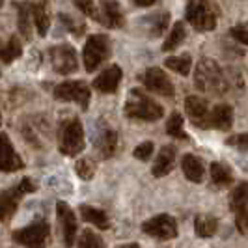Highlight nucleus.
<instances>
[{
    "label": "nucleus",
    "instance_id": "f257e3e1",
    "mask_svg": "<svg viewBox=\"0 0 248 248\" xmlns=\"http://www.w3.org/2000/svg\"><path fill=\"white\" fill-rule=\"evenodd\" d=\"M194 84L200 92L213 93V95H222L228 90V80L224 77L222 69L211 58H202L198 62L194 71Z\"/></svg>",
    "mask_w": 248,
    "mask_h": 248
},
{
    "label": "nucleus",
    "instance_id": "f03ea898",
    "mask_svg": "<svg viewBox=\"0 0 248 248\" xmlns=\"http://www.w3.org/2000/svg\"><path fill=\"white\" fill-rule=\"evenodd\" d=\"M125 116L131 120H142V122H157L161 120L164 110L159 103L151 99L149 95H146L142 90H131L129 97L125 101Z\"/></svg>",
    "mask_w": 248,
    "mask_h": 248
},
{
    "label": "nucleus",
    "instance_id": "7ed1b4c3",
    "mask_svg": "<svg viewBox=\"0 0 248 248\" xmlns=\"http://www.w3.org/2000/svg\"><path fill=\"white\" fill-rule=\"evenodd\" d=\"M86 148L84 142V127L77 118H67L63 120L58 127V149L62 155L75 157L82 153Z\"/></svg>",
    "mask_w": 248,
    "mask_h": 248
},
{
    "label": "nucleus",
    "instance_id": "20e7f679",
    "mask_svg": "<svg viewBox=\"0 0 248 248\" xmlns=\"http://www.w3.org/2000/svg\"><path fill=\"white\" fill-rule=\"evenodd\" d=\"M37 186L32 183L30 177H23L21 183L13 185L12 188H6L0 192V222L8 224L13 218V215L17 211L19 203L25 194L34 192Z\"/></svg>",
    "mask_w": 248,
    "mask_h": 248
},
{
    "label": "nucleus",
    "instance_id": "39448f33",
    "mask_svg": "<svg viewBox=\"0 0 248 248\" xmlns=\"http://www.w3.org/2000/svg\"><path fill=\"white\" fill-rule=\"evenodd\" d=\"M12 239L25 248H47L50 241V226L45 218H37L32 224L13 232Z\"/></svg>",
    "mask_w": 248,
    "mask_h": 248
},
{
    "label": "nucleus",
    "instance_id": "423d86ee",
    "mask_svg": "<svg viewBox=\"0 0 248 248\" xmlns=\"http://www.w3.org/2000/svg\"><path fill=\"white\" fill-rule=\"evenodd\" d=\"M110 56V39L105 34H93L88 37L84 50H82V60L88 73H93L101 63Z\"/></svg>",
    "mask_w": 248,
    "mask_h": 248
},
{
    "label": "nucleus",
    "instance_id": "0eeeda50",
    "mask_svg": "<svg viewBox=\"0 0 248 248\" xmlns=\"http://www.w3.org/2000/svg\"><path fill=\"white\" fill-rule=\"evenodd\" d=\"M185 15L198 32H211L217 26V13L209 0H188Z\"/></svg>",
    "mask_w": 248,
    "mask_h": 248
},
{
    "label": "nucleus",
    "instance_id": "6e6552de",
    "mask_svg": "<svg viewBox=\"0 0 248 248\" xmlns=\"http://www.w3.org/2000/svg\"><path fill=\"white\" fill-rule=\"evenodd\" d=\"M54 97L58 101H73L82 110H88L92 92L84 80H67L54 88Z\"/></svg>",
    "mask_w": 248,
    "mask_h": 248
},
{
    "label": "nucleus",
    "instance_id": "1a4fd4ad",
    "mask_svg": "<svg viewBox=\"0 0 248 248\" xmlns=\"http://www.w3.org/2000/svg\"><path fill=\"white\" fill-rule=\"evenodd\" d=\"M49 56H50V63H52V67H54V71H56V73L71 75L78 69L77 50H75L71 45H67V43L50 47Z\"/></svg>",
    "mask_w": 248,
    "mask_h": 248
},
{
    "label": "nucleus",
    "instance_id": "9d476101",
    "mask_svg": "<svg viewBox=\"0 0 248 248\" xmlns=\"http://www.w3.org/2000/svg\"><path fill=\"white\" fill-rule=\"evenodd\" d=\"M142 230H144V233L155 237V239H161V241H168V239L177 237V222H175L174 217H170L166 213L146 220L142 224Z\"/></svg>",
    "mask_w": 248,
    "mask_h": 248
},
{
    "label": "nucleus",
    "instance_id": "9b49d317",
    "mask_svg": "<svg viewBox=\"0 0 248 248\" xmlns=\"http://www.w3.org/2000/svg\"><path fill=\"white\" fill-rule=\"evenodd\" d=\"M230 209L235 213L237 230L248 233V183H241L230 196Z\"/></svg>",
    "mask_w": 248,
    "mask_h": 248
},
{
    "label": "nucleus",
    "instance_id": "f8f14e48",
    "mask_svg": "<svg viewBox=\"0 0 248 248\" xmlns=\"http://www.w3.org/2000/svg\"><path fill=\"white\" fill-rule=\"evenodd\" d=\"M185 108L188 120L192 122L194 127H200V129L211 127V110L205 99H202L198 95H188L185 99Z\"/></svg>",
    "mask_w": 248,
    "mask_h": 248
},
{
    "label": "nucleus",
    "instance_id": "ddd939ff",
    "mask_svg": "<svg viewBox=\"0 0 248 248\" xmlns=\"http://www.w3.org/2000/svg\"><path fill=\"white\" fill-rule=\"evenodd\" d=\"M144 86L148 88L149 92L162 95V97H174L175 93L172 80L159 67H149L148 71L144 73Z\"/></svg>",
    "mask_w": 248,
    "mask_h": 248
},
{
    "label": "nucleus",
    "instance_id": "4468645a",
    "mask_svg": "<svg viewBox=\"0 0 248 248\" xmlns=\"http://www.w3.org/2000/svg\"><path fill=\"white\" fill-rule=\"evenodd\" d=\"M56 215H58V222L62 228L63 247L71 248L77 239V217H75L73 209L69 207V203H65V202L56 203Z\"/></svg>",
    "mask_w": 248,
    "mask_h": 248
},
{
    "label": "nucleus",
    "instance_id": "2eb2a0df",
    "mask_svg": "<svg viewBox=\"0 0 248 248\" xmlns=\"http://www.w3.org/2000/svg\"><path fill=\"white\" fill-rule=\"evenodd\" d=\"M23 168H25V162L17 155V151L13 149L10 137L0 133V172L12 174V172L23 170Z\"/></svg>",
    "mask_w": 248,
    "mask_h": 248
},
{
    "label": "nucleus",
    "instance_id": "dca6fc26",
    "mask_svg": "<svg viewBox=\"0 0 248 248\" xmlns=\"http://www.w3.org/2000/svg\"><path fill=\"white\" fill-rule=\"evenodd\" d=\"M99 23L108 28H122L125 23L124 12L118 4V0H103L99 8Z\"/></svg>",
    "mask_w": 248,
    "mask_h": 248
},
{
    "label": "nucleus",
    "instance_id": "f3484780",
    "mask_svg": "<svg viewBox=\"0 0 248 248\" xmlns=\"http://www.w3.org/2000/svg\"><path fill=\"white\" fill-rule=\"evenodd\" d=\"M122 80V67L120 65H110L93 80V90L101 93H114Z\"/></svg>",
    "mask_w": 248,
    "mask_h": 248
},
{
    "label": "nucleus",
    "instance_id": "a211bd4d",
    "mask_svg": "<svg viewBox=\"0 0 248 248\" xmlns=\"http://www.w3.org/2000/svg\"><path fill=\"white\" fill-rule=\"evenodd\" d=\"M93 144H95V149L103 159H108L116 153V148H118V135L116 131L112 129H101L95 133L93 137Z\"/></svg>",
    "mask_w": 248,
    "mask_h": 248
},
{
    "label": "nucleus",
    "instance_id": "6ab92c4d",
    "mask_svg": "<svg viewBox=\"0 0 248 248\" xmlns=\"http://www.w3.org/2000/svg\"><path fill=\"white\" fill-rule=\"evenodd\" d=\"M175 164V148L174 146H164L157 155V161L151 168V174L155 177H164L172 172Z\"/></svg>",
    "mask_w": 248,
    "mask_h": 248
},
{
    "label": "nucleus",
    "instance_id": "aec40b11",
    "mask_svg": "<svg viewBox=\"0 0 248 248\" xmlns=\"http://www.w3.org/2000/svg\"><path fill=\"white\" fill-rule=\"evenodd\" d=\"M181 168H183V174L188 181H192V183H202V179H203V162L200 161L196 155H192V153H186L185 157H183V161H181Z\"/></svg>",
    "mask_w": 248,
    "mask_h": 248
},
{
    "label": "nucleus",
    "instance_id": "412c9836",
    "mask_svg": "<svg viewBox=\"0 0 248 248\" xmlns=\"http://www.w3.org/2000/svg\"><path fill=\"white\" fill-rule=\"evenodd\" d=\"M32 15H34V25H36L37 34L41 37H45L50 26V15H49V4H47V0H41L37 4H32Z\"/></svg>",
    "mask_w": 248,
    "mask_h": 248
},
{
    "label": "nucleus",
    "instance_id": "4be33fe9",
    "mask_svg": "<svg viewBox=\"0 0 248 248\" xmlns=\"http://www.w3.org/2000/svg\"><path fill=\"white\" fill-rule=\"evenodd\" d=\"M233 125V110L230 105H217L211 110V127L228 131Z\"/></svg>",
    "mask_w": 248,
    "mask_h": 248
},
{
    "label": "nucleus",
    "instance_id": "5701e85b",
    "mask_svg": "<svg viewBox=\"0 0 248 248\" xmlns=\"http://www.w3.org/2000/svg\"><path fill=\"white\" fill-rule=\"evenodd\" d=\"M17 26L25 39H32V28H34V15H32V4H17Z\"/></svg>",
    "mask_w": 248,
    "mask_h": 248
},
{
    "label": "nucleus",
    "instance_id": "b1692460",
    "mask_svg": "<svg viewBox=\"0 0 248 248\" xmlns=\"http://www.w3.org/2000/svg\"><path fill=\"white\" fill-rule=\"evenodd\" d=\"M80 215L86 222L93 224L97 230H108L110 228V220H108V215L97 209V207H92V205H80Z\"/></svg>",
    "mask_w": 248,
    "mask_h": 248
},
{
    "label": "nucleus",
    "instance_id": "393cba45",
    "mask_svg": "<svg viewBox=\"0 0 248 248\" xmlns=\"http://www.w3.org/2000/svg\"><path fill=\"white\" fill-rule=\"evenodd\" d=\"M194 230L198 237H213L217 233V218L213 215H198L194 218Z\"/></svg>",
    "mask_w": 248,
    "mask_h": 248
},
{
    "label": "nucleus",
    "instance_id": "a878e982",
    "mask_svg": "<svg viewBox=\"0 0 248 248\" xmlns=\"http://www.w3.org/2000/svg\"><path fill=\"white\" fill-rule=\"evenodd\" d=\"M21 54H23V45H21L19 37L12 36L10 41H8L4 47H0V62L12 63L13 60H17Z\"/></svg>",
    "mask_w": 248,
    "mask_h": 248
},
{
    "label": "nucleus",
    "instance_id": "bb28decb",
    "mask_svg": "<svg viewBox=\"0 0 248 248\" xmlns=\"http://www.w3.org/2000/svg\"><path fill=\"white\" fill-rule=\"evenodd\" d=\"M146 23L149 25V36L159 37L162 36V32L168 28V23H170V13L162 12V13H155L146 19Z\"/></svg>",
    "mask_w": 248,
    "mask_h": 248
},
{
    "label": "nucleus",
    "instance_id": "cd10ccee",
    "mask_svg": "<svg viewBox=\"0 0 248 248\" xmlns=\"http://www.w3.org/2000/svg\"><path fill=\"white\" fill-rule=\"evenodd\" d=\"M211 179L217 186H228L232 185L233 175L230 172V168L222 162H213L211 164Z\"/></svg>",
    "mask_w": 248,
    "mask_h": 248
},
{
    "label": "nucleus",
    "instance_id": "c85d7f7f",
    "mask_svg": "<svg viewBox=\"0 0 248 248\" xmlns=\"http://www.w3.org/2000/svg\"><path fill=\"white\" fill-rule=\"evenodd\" d=\"M186 32H185V25L181 23V21H177L172 28V32H170V36L166 37V41H164V45H162V50L164 52H170V50L177 49L181 43H183V39H185Z\"/></svg>",
    "mask_w": 248,
    "mask_h": 248
},
{
    "label": "nucleus",
    "instance_id": "c756f323",
    "mask_svg": "<svg viewBox=\"0 0 248 248\" xmlns=\"http://www.w3.org/2000/svg\"><path fill=\"white\" fill-rule=\"evenodd\" d=\"M164 65H166L168 69L175 71V73L186 77V75L190 73L192 60H190V56H188V54H183V56H170V58H166V60H164Z\"/></svg>",
    "mask_w": 248,
    "mask_h": 248
},
{
    "label": "nucleus",
    "instance_id": "7c9ffc66",
    "mask_svg": "<svg viewBox=\"0 0 248 248\" xmlns=\"http://www.w3.org/2000/svg\"><path fill=\"white\" fill-rule=\"evenodd\" d=\"M166 133H168L170 137L179 138V140H188V135L183 131V116H181L179 112H174V114L168 118Z\"/></svg>",
    "mask_w": 248,
    "mask_h": 248
},
{
    "label": "nucleus",
    "instance_id": "2f4dec72",
    "mask_svg": "<svg viewBox=\"0 0 248 248\" xmlns=\"http://www.w3.org/2000/svg\"><path fill=\"white\" fill-rule=\"evenodd\" d=\"M78 247L77 248H105V243L93 230H84L78 237Z\"/></svg>",
    "mask_w": 248,
    "mask_h": 248
},
{
    "label": "nucleus",
    "instance_id": "473e14b6",
    "mask_svg": "<svg viewBox=\"0 0 248 248\" xmlns=\"http://www.w3.org/2000/svg\"><path fill=\"white\" fill-rule=\"evenodd\" d=\"M58 17H60V23H62V25L65 26L73 36L78 37V36H82V34H84V23H80V21L73 19L69 13H60Z\"/></svg>",
    "mask_w": 248,
    "mask_h": 248
},
{
    "label": "nucleus",
    "instance_id": "72a5a7b5",
    "mask_svg": "<svg viewBox=\"0 0 248 248\" xmlns=\"http://www.w3.org/2000/svg\"><path fill=\"white\" fill-rule=\"evenodd\" d=\"M75 172L80 179H92L95 174V164L90 161V159H80V161L75 164Z\"/></svg>",
    "mask_w": 248,
    "mask_h": 248
},
{
    "label": "nucleus",
    "instance_id": "f704fd0d",
    "mask_svg": "<svg viewBox=\"0 0 248 248\" xmlns=\"http://www.w3.org/2000/svg\"><path fill=\"white\" fill-rule=\"evenodd\" d=\"M73 4L80 10V12L88 15V17H92V19H99V12L95 10V6H93V0H73Z\"/></svg>",
    "mask_w": 248,
    "mask_h": 248
},
{
    "label": "nucleus",
    "instance_id": "c9c22d12",
    "mask_svg": "<svg viewBox=\"0 0 248 248\" xmlns=\"http://www.w3.org/2000/svg\"><path fill=\"white\" fill-rule=\"evenodd\" d=\"M226 144L228 146H232V148L239 149V151H248V133H241V135H233V137H230L226 140Z\"/></svg>",
    "mask_w": 248,
    "mask_h": 248
},
{
    "label": "nucleus",
    "instance_id": "e433bc0d",
    "mask_svg": "<svg viewBox=\"0 0 248 248\" xmlns=\"http://www.w3.org/2000/svg\"><path fill=\"white\" fill-rule=\"evenodd\" d=\"M230 36L233 37L235 41H239V43L248 45V23H241V25L233 26L230 30Z\"/></svg>",
    "mask_w": 248,
    "mask_h": 248
},
{
    "label": "nucleus",
    "instance_id": "4c0bfd02",
    "mask_svg": "<svg viewBox=\"0 0 248 248\" xmlns=\"http://www.w3.org/2000/svg\"><path fill=\"white\" fill-rule=\"evenodd\" d=\"M137 159L140 161H148L149 157L153 155V142H142L140 146L135 148V153H133Z\"/></svg>",
    "mask_w": 248,
    "mask_h": 248
},
{
    "label": "nucleus",
    "instance_id": "58836bf2",
    "mask_svg": "<svg viewBox=\"0 0 248 248\" xmlns=\"http://www.w3.org/2000/svg\"><path fill=\"white\" fill-rule=\"evenodd\" d=\"M159 0H135V4L140 6V8H149V6H153V4H157Z\"/></svg>",
    "mask_w": 248,
    "mask_h": 248
},
{
    "label": "nucleus",
    "instance_id": "ea45409f",
    "mask_svg": "<svg viewBox=\"0 0 248 248\" xmlns=\"http://www.w3.org/2000/svg\"><path fill=\"white\" fill-rule=\"evenodd\" d=\"M120 248H140V247H138L137 243H129V245H122Z\"/></svg>",
    "mask_w": 248,
    "mask_h": 248
},
{
    "label": "nucleus",
    "instance_id": "a19ab883",
    "mask_svg": "<svg viewBox=\"0 0 248 248\" xmlns=\"http://www.w3.org/2000/svg\"><path fill=\"white\" fill-rule=\"evenodd\" d=\"M2 4H4V0H0V8H2Z\"/></svg>",
    "mask_w": 248,
    "mask_h": 248
},
{
    "label": "nucleus",
    "instance_id": "79ce46f5",
    "mask_svg": "<svg viewBox=\"0 0 248 248\" xmlns=\"http://www.w3.org/2000/svg\"><path fill=\"white\" fill-rule=\"evenodd\" d=\"M0 124H2V116H0Z\"/></svg>",
    "mask_w": 248,
    "mask_h": 248
}]
</instances>
